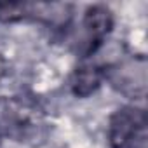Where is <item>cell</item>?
Returning a JSON list of instances; mask_svg holds the SVG:
<instances>
[{"label": "cell", "mask_w": 148, "mask_h": 148, "mask_svg": "<svg viewBox=\"0 0 148 148\" xmlns=\"http://www.w3.org/2000/svg\"><path fill=\"white\" fill-rule=\"evenodd\" d=\"M110 148H146V113L136 106H124L110 117Z\"/></svg>", "instance_id": "cell-1"}, {"label": "cell", "mask_w": 148, "mask_h": 148, "mask_svg": "<svg viewBox=\"0 0 148 148\" xmlns=\"http://www.w3.org/2000/svg\"><path fill=\"white\" fill-rule=\"evenodd\" d=\"M110 82L125 96L141 99L146 94V59L129 58L113 64L108 71Z\"/></svg>", "instance_id": "cell-2"}, {"label": "cell", "mask_w": 148, "mask_h": 148, "mask_svg": "<svg viewBox=\"0 0 148 148\" xmlns=\"http://www.w3.org/2000/svg\"><path fill=\"white\" fill-rule=\"evenodd\" d=\"M113 28V16L110 9L105 5H94L86 11V16L82 19V30H84V54L89 56L96 52V49L105 42L106 35Z\"/></svg>", "instance_id": "cell-3"}, {"label": "cell", "mask_w": 148, "mask_h": 148, "mask_svg": "<svg viewBox=\"0 0 148 148\" xmlns=\"http://www.w3.org/2000/svg\"><path fill=\"white\" fill-rule=\"evenodd\" d=\"M103 75H105V73L98 66H94V64H84V66H80L75 71L73 79H71V91H73V94L79 96V98L91 96L101 86Z\"/></svg>", "instance_id": "cell-4"}]
</instances>
